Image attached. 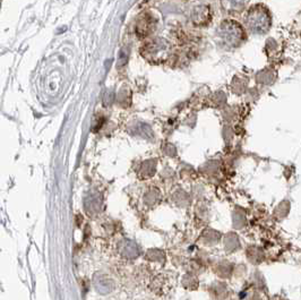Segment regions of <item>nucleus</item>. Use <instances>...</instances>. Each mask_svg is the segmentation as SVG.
I'll list each match as a JSON object with an SVG mask.
<instances>
[{
	"label": "nucleus",
	"mask_w": 301,
	"mask_h": 300,
	"mask_svg": "<svg viewBox=\"0 0 301 300\" xmlns=\"http://www.w3.org/2000/svg\"><path fill=\"white\" fill-rule=\"evenodd\" d=\"M218 37L223 45L230 48H236L242 45L246 40V33L239 23L231 19L224 21L218 30Z\"/></svg>",
	"instance_id": "2"
},
{
	"label": "nucleus",
	"mask_w": 301,
	"mask_h": 300,
	"mask_svg": "<svg viewBox=\"0 0 301 300\" xmlns=\"http://www.w3.org/2000/svg\"><path fill=\"white\" fill-rule=\"evenodd\" d=\"M246 26L254 34H265L271 30L272 16L264 5H255L249 8L246 15Z\"/></svg>",
	"instance_id": "1"
},
{
	"label": "nucleus",
	"mask_w": 301,
	"mask_h": 300,
	"mask_svg": "<svg viewBox=\"0 0 301 300\" xmlns=\"http://www.w3.org/2000/svg\"><path fill=\"white\" fill-rule=\"evenodd\" d=\"M281 300H288V299H281Z\"/></svg>",
	"instance_id": "8"
},
{
	"label": "nucleus",
	"mask_w": 301,
	"mask_h": 300,
	"mask_svg": "<svg viewBox=\"0 0 301 300\" xmlns=\"http://www.w3.org/2000/svg\"><path fill=\"white\" fill-rule=\"evenodd\" d=\"M169 55V46L164 40L158 39L154 42L148 43L143 51V56L146 59L154 62L163 61Z\"/></svg>",
	"instance_id": "3"
},
{
	"label": "nucleus",
	"mask_w": 301,
	"mask_h": 300,
	"mask_svg": "<svg viewBox=\"0 0 301 300\" xmlns=\"http://www.w3.org/2000/svg\"><path fill=\"white\" fill-rule=\"evenodd\" d=\"M210 7L208 6H199L196 7V9L194 11V22L198 25H204V24L208 23L210 21Z\"/></svg>",
	"instance_id": "5"
},
{
	"label": "nucleus",
	"mask_w": 301,
	"mask_h": 300,
	"mask_svg": "<svg viewBox=\"0 0 301 300\" xmlns=\"http://www.w3.org/2000/svg\"><path fill=\"white\" fill-rule=\"evenodd\" d=\"M291 211V202L289 199H283L281 201L278 205H276L274 210V215L276 219L279 220H284Z\"/></svg>",
	"instance_id": "6"
},
{
	"label": "nucleus",
	"mask_w": 301,
	"mask_h": 300,
	"mask_svg": "<svg viewBox=\"0 0 301 300\" xmlns=\"http://www.w3.org/2000/svg\"><path fill=\"white\" fill-rule=\"evenodd\" d=\"M249 2V0H221L222 7L228 11H242Z\"/></svg>",
	"instance_id": "4"
},
{
	"label": "nucleus",
	"mask_w": 301,
	"mask_h": 300,
	"mask_svg": "<svg viewBox=\"0 0 301 300\" xmlns=\"http://www.w3.org/2000/svg\"><path fill=\"white\" fill-rule=\"evenodd\" d=\"M251 300H263L262 298L259 297V296H256V297H252V299Z\"/></svg>",
	"instance_id": "7"
}]
</instances>
